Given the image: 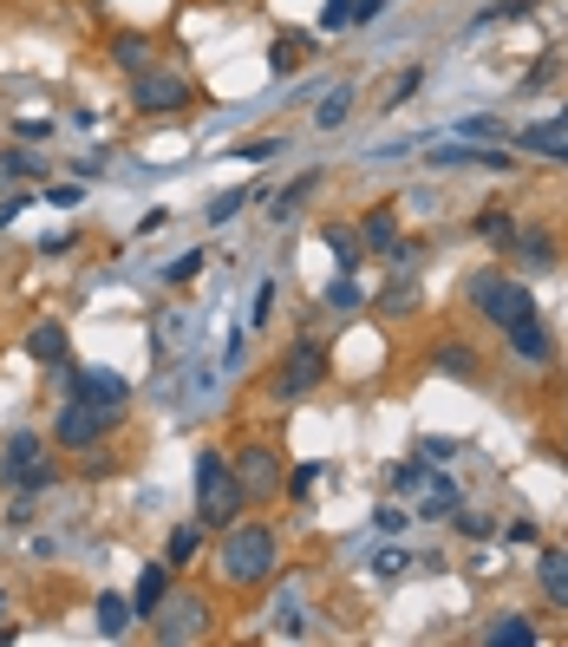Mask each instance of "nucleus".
Here are the masks:
<instances>
[{"label":"nucleus","mask_w":568,"mask_h":647,"mask_svg":"<svg viewBox=\"0 0 568 647\" xmlns=\"http://www.w3.org/2000/svg\"><path fill=\"white\" fill-rule=\"evenodd\" d=\"M66 386H72V399H92L98 413H118L132 399V379L112 373V366H66Z\"/></svg>","instance_id":"obj_9"},{"label":"nucleus","mask_w":568,"mask_h":647,"mask_svg":"<svg viewBox=\"0 0 568 647\" xmlns=\"http://www.w3.org/2000/svg\"><path fill=\"white\" fill-rule=\"evenodd\" d=\"M210 595H197V588H170L164 595V608L150 615V628H157V641L164 647H183V641H203L210 635Z\"/></svg>","instance_id":"obj_5"},{"label":"nucleus","mask_w":568,"mask_h":647,"mask_svg":"<svg viewBox=\"0 0 568 647\" xmlns=\"http://www.w3.org/2000/svg\"><path fill=\"white\" fill-rule=\"evenodd\" d=\"M536 582H543V602L549 608H568V550H543Z\"/></svg>","instance_id":"obj_19"},{"label":"nucleus","mask_w":568,"mask_h":647,"mask_svg":"<svg viewBox=\"0 0 568 647\" xmlns=\"http://www.w3.org/2000/svg\"><path fill=\"white\" fill-rule=\"evenodd\" d=\"M471 229H477L484 242H503V249L516 242V216H503V210H484V216H477V222H471Z\"/></svg>","instance_id":"obj_37"},{"label":"nucleus","mask_w":568,"mask_h":647,"mask_svg":"<svg viewBox=\"0 0 568 647\" xmlns=\"http://www.w3.org/2000/svg\"><path fill=\"white\" fill-rule=\"evenodd\" d=\"M438 373L444 379H477V347H464V341H438Z\"/></svg>","instance_id":"obj_24"},{"label":"nucleus","mask_w":568,"mask_h":647,"mask_svg":"<svg viewBox=\"0 0 568 647\" xmlns=\"http://www.w3.org/2000/svg\"><path fill=\"white\" fill-rule=\"evenodd\" d=\"M78 471H85V478H105V471H112V458L92 445V451H78Z\"/></svg>","instance_id":"obj_50"},{"label":"nucleus","mask_w":568,"mask_h":647,"mask_svg":"<svg viewBox=\"0 0 568 647\" xmlns=\"http://www.w3.org/2000/svg\"><path fill=\"white\" fill-rule=\"evenodd\" d=\"M425 255H431V249H425V242H412V236H399V242L386 249V262H392V269H419Z\"/></svg>","instance_id":"obj_44"},{"label":"nucleus","mask_w":568,"mask_h":647,"mask_svg":"<svg viewBox=\"0 0 568 647\" xmlns=\"http://www.w3.org/2000/svg\"><path fill=\"white\" fill-rule=\"evenodd\" d=\"M20 138L40 144V138H53V125H46V118H20Z\"/></svg>","instance_id":"obj_55"},{"label":"nucleus","mask_w":568,"mask_h":647,"mask_svg":"<svg viewBox=\"0 0 568 647\" xmlns=\"http://www.w3.org/2000/svg\"><path fill=\"white\" fill-rule=\"evenodd\" d=\"M269 635H275V641H307V635H314L307 582H301V575H287L282 582V595H275V608H269Z\"/></svg>","instance_id":"obj_10"},{"label":"nucleus","mask_w":568,"mask_h":647,"mask_svg":"<svg viewBox=\"0 0 568 647\" xmlns=\"http://www.w3.org/2000/svg\"><path fill=\"white\" fill-rule=\"evenodd\" d=\"M509 249H516V255H529L536 269H549V262H556V236H549V229H523V222H516V242H509Z\"/></svg>","instance_id":"obj_28"},{"label":"nucleus","mask_w":568,"mask_h":647,"mask_svg":"<svg viewBox=\"0 0 568 647\" xmlns=\"http://www.w3.org/2000/svg\"><path fill=\"white\" fill-rule=\"evenodd\" d=\"M327 249H334L340 275H359V262H366V242H359V229H347V222H327Z\"/></svg>","instance_id":"obj_22"},{"label":"nucleus","mask_w":568,"mask_h":647,"mask_svg":"<svg viewBox=\"0 0 568 647\" xmlns=\"http://www.w3.org/2000/svg\"><path fill=\"white\" fill-rule=\"evenodd\" d=\"M503 341H509V354L523 359V366H549V359H556V341H549L543 314H516V321L503 327Z\"/></svg>","instance_id":"obj_12"},{"label":"nucleus","mask_w":568,"mask_h":647,"mask_svg":"<svg viewBox=\"0 0 568 647\" xmlns=\"http://www.w3.org/2000/svg\"><path fill=\"white\" fill-rule=\"evenodd\" d=\"M282 150H287V138H275V132H269V138H242L229 157H242V164H269V157H282Z\"/></svg>","instance_id":"obj_38"},{"label":"nucleus","mask_w":568,"mask_h":647,"mask_svg":"<svg viewBox=\"0 0 568 647\" xmlns=\"http://www.w3.org/2000/svg\"><path fill=\"white\" fill-rule=\"evenodd\" d=\"M320 190V170H301V177H287L282 190L269 197V222H294V216L307 210V197Z\"/></svg>","instance_id":"obj_15"},{"label":"nucleus","mask_w":568,"mask_h":647,"mask_svg":"<svg viewBox=\"0 0 568 647\" xmlns=\"http://www.w3.org/2000/svg\"><path fill=\"white\" fill-rule=\"evenodd\" d=\"M431 471H438V465H425V451H419V458H412V465H399V471H392V491H399V498H412V491H419V484H425Z\"/></svg>","instance_id":"obj_40"},{"label":"nucleus","mask_w":568,"mask_h":647,"mask_svg":"<svg viewBox=\"0 0 568 647\" xmlns=\"http://www.w3.org/2000/svg\"><path fill=\"white\" fill-rule=\"evenodd\" d=\"M177 582H170V563H144L138 588H132V622H150L157 608H164V595H170Z\"/></svg>","instance_id":"obj_14"},{"label":"nucleus","mask_w":568,"mask_h":647,"mask_svg":"<svg viewBox=\"0 0 568 647\" xmlns=\"http://www.w3.org/2000/svg\"><path fill=\"white\" fill-rule=\"evenodd\" d=\"M164 222H170V210H144V222H138V236H157V229H164Z\"/></svg>","instance_id":"obj_57"},{"label":"nucleus","mask_w":568,"mask_h":647,"mask_svg":"<svg viewBox=\"0 0 568 647\" xmlns=\"http://www.w3.org/2000/svg\"><path fill=\"white\" fill-rule=\"evenodd\" d=\"M419 92H425V66H406L399 79H392V92H386L379 105H386V112H399V105H412Z\"/></svg>","instance_id":"obj_33"},{"label":"nucleus","mask_w":568,"mask_h":647,"mask_svg":"<svg viewBox=\"0 0 568 647\" xmlns=\"http://www.w3.org/2000/svg\"><path fill=\"white\" fill-rule=\"evenodd\" d=\"M366 570L379 575V582H399V575L412 570V556H406V550H392V543H386V550H372V556H366Z\"/></svg>","instance_id":"obj_35"},{"label":"nucleus","mask_w":568,"mask_h":647,"mask_svg":"<svg viewBox=\"0 0 568 647\" xmlns=\"http://www.w3.org/2000/svg\"><path fill=\"white\" fill-rule=\"evenodd\" d=\"M0 615H7V595H0Z\"/></svg>","instance_id":"obj_58"},{"label":"nucleus","mask_w":568,"mask_h":647,"mask_svg":"<svg viewBox=\"0 0 568 647\" xmlns=\"http://www.w3.org/2000/svg\"><path fill=\"white\" fill-rule=\"evenodd\" d=\"M419 451H425V458H457V451H464V445H457V438H425V445H419Z\"/></svg>","instance_id":"obj_52"},{"label":"nucleus","mask_w":568,"mask_h":647,"mask_svg":"<svg viewBox=\"0 0 568 647\" xmlns=\"http://www.w3.org/2000/svg\"><path fill=\"white\" fill-rule=\"evenodd\" d=\"M72 242H78V236H72V229H60V236H46V242H40V255H66Z\"/></svg>","instance_id":"obj_56"},{"label":"nucleus","mask_w":568,"mask_h":647,"mask_svg":"<svg viewBox=\"0 0 568 647\" xmlns=\"http://www.w3.org/2000/svg\"><path fill=\"white\" fill-rule=\"evenodd\" d=\"M451 523H457V536H471V543H484V536H491V530H497V523H491V516H484V510H464V503H457V510H451Z\"/></svg>","instance_id":"obj_42"},{"label":"nucleus","mask_w":568,"mask_h":647,"mask_svg":"<svg viewBox=\"0 0 568 647\" xmlns=\"http://www.w3.org/2000/svg\"><path fill=\"white\" fill-rule=\"evenodd\" d=\"M112 426H118V413H98L92 399H66V413L53 419V445L60 451H92Z\"/></svg>","instance_id":"obj_7"},{"label":"nucleus","mask_w":568,"mask_h":647,"mask_svg":"<svg viewBox=\"0 0 568 647\" xmlns=\"http://www.w3.org/2000/svg\"><path fill=\"white\" fill-rule=\"evenodd\" d=\"M320 301H327L334 314H354V307H366V288H359L354 275H334V282L320 288Z\"/></svg>","instance_id":"obj_31"},{"label":"nucleus","mask_w":568,"mask_h":647,"mask_svg":"<svg viewBox=\"0 0 568 647\" xmlns=\"http://www.w3.org/2000/svg\"><path fill=\"white\" fill-rule=\"evenodd\" d=\"M320 379H327V341L301 334V341H294V347L275 359V373H269V399L294 406V399H307V393H314Z\"/></svg>","instance_id":"obj_4"},{"label":"nucleus","mask_w":568,"mask_h":647,"mask_svg":"<svg viewBox=\"0 0 568 647\" xmlns=\"http://www.w3.org/2000/svg\"><path fill=\"white\" fill-rule=\"evenodd\" d=\"M40 451H46V438H40V431H13V438H7V458H0V478L27 471V465H33Z\"/></svg>","instance_id":"obj_27"},{"label":"nucleus","mask_w":568,"mask_h":647,"mask_svg":"<svg viewBox=\"0 0 568 647\" xmlns=\"http://www.w3.org/2000/svg\"><path fill=\"white\" fill-rule=\"evenodd\" d=\"M320 471H327V465H294V471H287V498H314Z\"/></svg>","instance_id":"obj_46"},{"label":"nucleus","mask_w":568,"mask_h":647,"mask_svg":"<svg viewBox=\"0 0 568 647\" xmlns=\"http://www.w3.org/2000/svg\"><path fill=\"white\" fill-rule=\"evenodd\" d=\"M112 60L132 72V79L157 66V53H150V40H144V33H118V40H112Z\"/></svg>","instance_id":"obj_25"},{"label":"nucleus","mask_w":568,"mask_h":647,"mask_svg":"<svg viewBox=\"0 0 568 647\" xmlns=\"http://www.w3.org/2000/svg\"><path fill=\"white\" fill-rule=\"evenodd\" d=\"M269 321H275V282L262 275V282L249 288V321L242 327H269Z\"/></svg>","instance_id":"obj_34"},{"label":"nucleus","mask_w":568,"mask_h":647,"mask_svg":"<svg viewBox=\"0 0 568 647\" xmlns=\"http://www.w3.org/2000/svg\"><path fill=\"white\" fill-rule=\"evenodd\" d=\"M229 471H235V484H242V498L249 503H269L275 491H282V451L275 445H262V438H249L235 458H229Z\"/></svg>","instance_id":"obj_6"},{"label":"nucleus","mask_w":568,"mask_h":647,"mask_svg":"<svg viewBox=\"0 0 568 647\" xmlns=\"http://www.w3.org/2000/svg\"><path fill=\"white\" fill-rule=\"evenodd\" d=\"M269 197H275L269 184H249V190H215L210 204H203V222H210V229H222V222H235L249 204H269Z\"/></svg>","instance_id":"obj_16"},{"label":"nucleus","mask_w":568,"mask_h":647,"mask_svg":"<svg viewBox=\"0 0 568 647\" xmlns=\"http://www.w3.org/2000/svg\"><path fill=\"white\" fill-rule=\"evenodd\" d=\"M406 523H412L406 503H379V510H372V530H379V536H406Z\"/></svg>","instance_id":"obj_41"},{"label":"nucleus","mask_w":568,"mask_h":647,"mask_svg":"<svg viewBox=\"0 0 568 647\" xmlns=\"http://www.w3.org/2000/svg\"><path fill=\"white\" fill-rule=\"evenodd\" d=\"M347 118H354V85L340 79V85H334V92L320 98V112H314V125H320V132H340Z\"/></svg>","instance_id":"obj_26"},{"label":"nucleus","mask_w":568,"mask_h":647,"mask_svg":"<svg viewBox=\"0 0 568 647\" xmlns=\"http://www.w3.org/2000/svg\"><path fill=\"white\" fill-rule=\"evenodd\" d=\"M27 359L46 366V373H66L72 366V334L60 327V321H33V327H27Z\"/></svg>","instance_id":"obj_13"},{"label":"nucleus","mask_w":568,"mask_h":647,"mask_svg":"<svg viewBox=\"0 0 568 647\" xmlns=\"http://www.w3.org/2000/svg\"><path fill=\"white\" fill-rule=\"evenodd\" d=\"M503 536H509V543H543V530H536V523H529V516H516V523H509V530H503Z\"/></svg>","instance_id":"obj_51"},{"label":"nucleus","mask_w":568,"mask_h":647,"mask_svg":"<svg viewBox=\"0 0 568 647\" xmlns=\"http://www.w3.org/2000/svg\"><path fill=\"white\" fill-rule=\"evenodd\" d=\"M464 301H471L491 327H509L516 314H536V294L516 282V275H503V269H471V275H464Z\"/></svg>","instance_id":"obj_3"},{"label":"nucleus","mask_w":568,"mask_h":647,"mask_svg":"<svg viewBox=\"0 0 568 647\" xmlns=\"http://www.w3.org/2000/svg\"><path fill=\"white\" fill-rule=\"evenodd\" d=\"M215 575H222V588H235V595H255L262 582H275V575H282V536H275V523L235 516V523L222 530Z\"/></svg>","instance_id":"obj_1"},{"label":"nucleus","mask_w":568,"mask_h":647,"mask_svg":"<svg viewBox=\"0 0 568 647\" xmlns=\"http://www.w3.org/2000/svg\"><path fill=\"white\" fill-rule=\"evenodd\" d=\"M13 484H20L27 498H40V491H53V484H60V465H40V458H33L27 471H13Z\"/></svg>","instance_id":"obj_36"},{"label":"nucleus","mask_w":568,"mask_h":647,"mask_svg":"<svg viewBox=\"0 0 568 647\" xmlns=\"http://www.w3.org/2000/svg\"><path fill=\"white\" fill-rule=\"evenodd\" d=\"M27 177H46V157L40 150H0V184H27Z\"/></svg>","instance_id":"obj_29"},{"label":"nucleus","mask_w":568,"mask_h":647,"mask_svg":"<svg viewBox=\"0 0 568 647\" xmlns=\"http://www.w3.org/2000/svg\"><path fill=\"white\" fill-rule=\"evenodd\" d=\"M340 27H354V0H327L320 7V33H340Z\"/></svg>","instance_id":"obj_47"},{"label":"nucleus","mask_w":568,"mask_h":647,"mask_svg":"<svg viewBox=\"0 0 568 647\" xmlns=\"http://www.w3.org/2000/svg\"><path fill=\"white\" fill-rule=\"evenodd\" d=\"M529 641H536V622L529 615H497L484 628V647H529Z\"/></svg>","instance_id":"obj_23"},{"label":"nucleus","mask_w":568,"mask_h":647,"mask_svg":"<svg viewBox=\"0 0 568 647\" xmlns=\"http://www.w3.org/2000/svg\"><path fill=\"white\" fill-rule=\"evenodd\" d=\"M132 105H138L144 118H170V112H183L190 105V79L183 72H138L132 79Z\"/></svg>","instance_id":"obj_8"},{"label":"nucleus","mask_w":568,"mask_h":647,"mask_svg":"<svg viewBox=\"0 0 568 647\" xmlns=\"http://www.w3.org/2000/svg\"><path fill=\"white\" fill-rule=\"evenodd\" d=\"M386 13V0H354V27H372Z\"/></svg>","instance_id":"obj_54"},{"label":"nucleus","mask_w":568,"mask_h":647,"mask_svg":"<svg viewBox=\"0 0 568 647\" xmlns=\"http://www.w3.org/2000/svg\"><path fill=\"white\" fill-rule=\"evenodd\" d=\"M412 498H419V523H438V516H451V510H457V484H451V478H444V471H431L425 484H419V491H412Z\"/></svg>","instance_id":"obj_17"},{"label":"nucleus","mask_w":568,"mask_h":647,"mask_svg":"<svg viewBox=\"0 0 568 647\" xmlns=\"http://www.w3.org/2000/svg\"><path fill=\"white\" fill-rule=\"evenodd\" d=\"M457 138H477V144H484V138H503V125H497V118H464V125H457Z\"/></svg>","instance_id":"obj_49"},{"label":"nucleus","mask_w":568,"mask_h":647,"mask_svg":"<svg viewBox=\"0 0 568 647\" xmlns=\"http://www.w3.org/2000/svg\"><path fill=\"white\" fill-rule=\"evenodd\" d=\"M359 242H366V255H386V249L399 242V210H392V204L366 210L359 216Z\"/></svg>","instance_id":"obj_18"},{"label":"nucleus","mask_w":568,"mask_h":647,"mask_svg":"<svg viewBox=\"0 0 568 647\" xmlns=\"http://www.w3.org/2000/svg\"><path fill=\"white\" fill-rule=\"evenodd\" d=\"M197 550H203V523H183V530H170V570H190L197 563Z\"/></svg>","instance_id":"obj_30"},{"label":"nucleus","mask_w":568,"mask_h":647,"mask_svg":"<svg viewBox=\"0 0 568 647\" xmlns=\"http://www.w3.org/2000/svg\"><path fill=\"white\" fill-rule=\"evenodd\" d=\"M203 262H210V249H190V255H177V262H170V269H164V282H197V275H203Z\"/></svg>","instance_id":"obj_43"},{"label":"nucleus","mask_w":568,"mask_h":647,"mask_svg":"<svg viewBox=\"0 0 568 647\" xmlns=\"http://www.w3.org/2000/svg\"><path fill=\"white\" fill-rule=\"evenodd\" d=\"M40 204H53V210H72V204H85V190L78 184H46V197Z\"/></svg>","instance_id":"obj_48"},{"label":"nucleus","mask_w":568,"mask_h":647,"mask_svg":"<svg viewBox=\"0 0 568 647\" xmlns=\"http://www.w3.org/2000/svg\"><path fill=\"white\" fill-rule=\"evenodd\" d=\"M242 510H249V498H242L229 458L222 451H197V523L203 530H229Z\"/></svg>","instance_id":"obj_2"},{"label":"nucleus","mask_w":568,"mask_h":647,"mask_svg":"<svg viewBox=\"0 0 568 647\" xmlns=\"http://www.w3.org/2000/svg\"><path fill=\"white\" fill-rule=\"evenodd\" d=\"M536 0H491V7H477V20L471 27H503V20H523Z\"/></svg>","instance_id":"obj_39"},{"label":"nucleus","mask_w":568,"mask_h":647,"mask_svg":"<svg viewBox=\"0 0 568 647\" xmlns=\"http://www.w3.org/2000/svg\"><path fill=\"white\" fill-rule=\"evenodd\" d=\"M92 628H98L105 641L132 635V602H125V595H98V608H92Z\"/></svg>","instance_id":"obj_21"},{"label":"nucleus","mask_w":568,"mask_h":647,"mask_svg":"<svg viewBox=\"0 0 568 647\" xmlns=\"http://www.w3.org/2000/svg\"><path fill=\"white\" fill-rule=\"evenodd\" d=\"M379 314H392V321L419 314V275H412V269H392V288L379 294Z\"/></svg>","instance_id":"obj_20"},{"label":"nucleus","mask_w":568,"mask_h":647,"mask_svg":"<svg viewBox=\"0 0 568 647\" xmlns=\"http://www.w3.org/2000/svg\"><path fill=\"white\" fill-rule=\"evenodd\" d=\"M307 53H314V46H307L301 33H282V40H275V53H269V72H275V79H287V72L307 60Z\"/></svg>","instance_id":"obj_32"},{"label":"nucleus","mask_w":568,"mask_h":647,"mask_svg":"<svg viewBox=\"0 0 568 647\" xmlns=\"http://www.w3.org/2000/svg\"><path fill=\"white\" fill-rule=\"evenodd\" d=\"M242 359H249V327H235V334L222 341V359H215V366H222V373H242Z\"/></svg>","instance_id":"obj_45"},{"label":"nucleus","mask_w":568,"mask_h":647,"mask_svg":"<svg viewBox=\"0 0 568 647\" xmlns=\"http://www.w3.org/2000/svg\"><path fill=\"white\" fill-rule=\"evenodd\" d=\"M431 170H516V157L509 150H491V144H471V138H451V144H431L425 150Z\"/></svg>","instance_id":"obj_11"},{"label":"nucleus","mask_w":568,"mask_h":647,"mask_svg":"<svg viewBox=\"0 0 568 647\" xmlns=\"http://www.w3.org/2000/svg\"><path fill=\"white\" fill-rule=\"evenodd\" d=\"M562 471H568V451H562Z\"/></svg>","instance_id":"obj_59"},{"label":"nucleus","mask_w":568,"mask_h":647,"mask_svg":"<svg viewBox=\"0 0 568 647\" xmlns=\"http://www.w3.org/2000/svg\"><path fill=\"white\" fill-rule=\"evenodd\" d=\"M27 204H33V197H27V190H13V197H0V229H7V222H13V216L27 210Z\"/></svg>","instance_id":"obj_53"}]
</instances>
